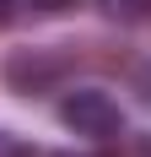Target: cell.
<instances>
[{"label":"cell","mask_w":151,"mask_h":157,"mask_svg":"<svg viewBox=\"0 0 151 157\" xmlns=\"http://www.w3.org/2000/svg\"><path fill=\"white\" fill-rule=\"evenodd\" d=\"M70 71H76V60L65 49L32 44V49H11V54H6L0 81H6V92H16V98H49V92H60L65 81H70Z\"/></svg>","instance_id":"1"},{"label":"cell","mask_w":151,"mask_h":157,"mask_svg":"<svg viewBox=\"0 0 151 157\" xmlns=\"http://www.w3.org/2000/svg\"><path fill=\"white\" fill-rule=\"evenodd\" d=\"M60 125L70 130V136H81V141L103 146V141H113V136H124V109L103 92V87H76V92L60 98Z\"/></svg>","instance_id":"2"},{"label":"cell","mask_w":151,"mask_h":157,"mask_svg":"<svg viewBox=\"0 0 151 157\" xmlns=\"http://www.w3.org/2000/svg\"><path fill=\"white\" fill-rule=\"evenodd\" d=\"M97 11L108 22H119V27H135V22L151 16V0H97Z\"/></svg>","instance_id":"3"},{"label":"cell","mask_w":151,"mask_h":157,"mask_svg":"<svg viewBox=\"0 0 151 157\" xmlns=\"http://www.w3.org/2000/svg\"><path fill=\"white\" fill-rule=\"evenodd\" d=\"M27 11H38V16H60V11H70V6H81V0H22Z\"/></svg>","instance_id":"4"},{"label":"cell","mask_w":151,"mask_h":157,"mask_svg":"<svg viewBox=\"0 0 151 157\" xmlns=\"http://www.w3.org/2000/svg\"><path fill=\"white\" fill-rule=\"evenodd\" d=\"M0 157H27V146H22V141H16V136H11V130H0Z\"/></svg>","instance_id":"5"},{"label":"cell","mask_w":151,"mask_h":157,"mask_svg":"<svg viewBox=\"0 0 151 157\" xmlns=\"http://www.w3.org/2000/svg\"><path fill=\"white\" fill-rule=\"evenodd\" d=\"M135 92H140V103L151 109V65H140V71H135Z\"/></svg>","instance_id":"6"},{"label":"cell","mask_w":151,"mask_h":157,"mask_svg":"<svg viewBox=\"0 0 151 157\" xmlns=\"http://www.w3.org/2000/svg\"><path fill=\"white\" fill-rule=\"evenodd\" d=\"M11 16H16V11H11V0H0V27H6Z\"/></svg>","instance_id":"7"},{"label":"cell","mask_w":151,"mask_h":157,"mask_svg":"<svg viewBox=\"0 0 151 157\" xmlns=\"http://www.w3.org/2000/svg\"><path fill=\"white\" fill-rule=\"evenodd\" d=\"M146 157H151V152H146Z\"/></svg>","instance_id":"8"}]
</instances>
